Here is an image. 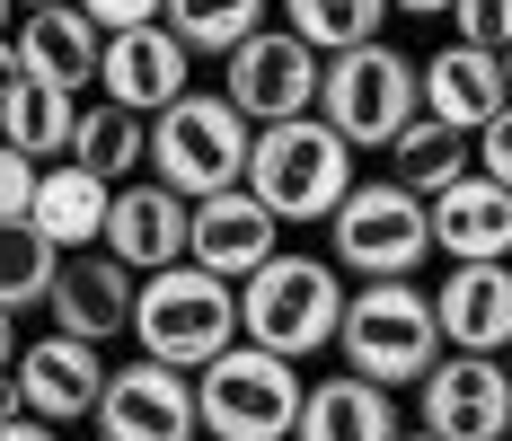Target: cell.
Instances as JSON below:
<instances>
[{
	"label": "cell",
	"mask_w": 512,
	"mask_h": 441,
	"mask_svg": "<svg viewBox=\"0 0 512 441\" xmlns=\"http://www.w3.org/2000/svg\"><path fill=\"white\" fill-rule=\"evenodd\" d=\"M380 159H389V177H398V186H407V195H442V186H460L468 177V133H451V124H433V115H415L407 133H398V142L380 150Z\"/></svg>",
	"instance_id": "25"
},
{
	"label": "cell",
	"mask_w": 512,
	"mask_h": 441,
	"mask_svg": "<svg viewBox=\"0 0 512 441\" xmlns=\"http://www.w3.org/2000/svg\"><path fill=\"white\" fill-rule=\"evenodd\" d=\"M504 371H512V344H504Z\"/></svg>",
	"instance_id": "41"
},
{
	"label": "cell",
	"mask_w": 512,
	"mask_h": 441,
	"mask_svg": "<svg viewBox=\"0 0 512 441\" xmlns=\"http://www.w3.org/2000/svg\"><path fill=\"white\" fill-rule=\"evenodd\" d=\"M389 9H407V18H442L451 0H389Z\"/></svg>",
	"instance_id": "36"
},
{
	"label": "cell",
	"mask_w": 512,
	"mask_h": 441,
	"mask_svg": "<svg viewBox=\"0 0 512 441\" xmlns=\"http://www.w3.org/2000/svg\"><path fill=\"white\" fill-rule=\"evenodd\" d=\"M53 274H62V256H53L27 221H0V309L18 318V309H45Z\"/></svg>",
	"instance_id": "28"
},
{
	"label": "cell",
	"mask_w": 512,
	"mask_h": 441,
	"mask_svg": "<svg viewBox=\"0 0 512 441\" xmlns=\"http://www.w3.org/2000/svg\"><path fill=\"white\" fill-rule=\"evenodd\" d=\"M133 344L151 362H168V371H204L212 353L239 344V283H221L204 265H159V274H142Z\"/></svg>",
	"instance_id": "3"
},
{
	"label": "cell",
	"mask_w": 512,
	"mask_h": 441,
	"mask_svg": "<svg viewBox=\"0 0 512 441\" xmlns=\"http://www.w3.org/2000/svg\"><path fill=\"white\" fill-rule=\"evenodd\" d=\"M71 124H80V98L53 89V80H27V71H18V89L0 98V142L27 150L36 168H45V159H71Z\"/></svg>",
	"instance_id": "23"
},
{
	"label": "cell",
	"mask_w": 512,
	"mask_h": 441,
	"mask_svg": "<svg viewBox=\"0 0 512 441\" xmlns=\"http://www.w3.org/2000/svg\"><path fill=\"white\" fill-rule=\"evenodd\" d=\"M477 177H495V186H512V106L477 133Z\"/></svg>",
	"instance_id": "31"
},
{
	"label": "cell",
	"mask_w": 512,
	"mask_h": 441,
	"mask_svg": "<svg viewBox=\"0 0 512 441\" xmlns=\"http://www.w3.org/2000/svg\"><path fill=\"white\" fill-rule=\"evenodd\" d=\"M18 397H27L36 424H89L98 397H106L98 344H89V336H62V327L36 336V344H18Z\"/></svg>",
	"instance_id": "13"
},
{
	"label": "cell",
	"mask_w": 512,
	"mask_h": 441,
	"mask_svg": "<svg viewBox=\"0 0 512 441\" xmlns=\"http://www.w3.org/2000/svg\"><path fill=\"white\" fill-rule=\"evenodd\" d=\"M36 177H45V168H36L27 150L0 142V221H27V203H36Z\"/></svg>",
	"instance_id": "30"
},
{
	"label": "cell",
	"mask_w": 512,
	"mask_h": 441,
	"mask_svg": "<svg viewBox=\"0 0 512 441\" xmlns=\"http://www.w3.org/2000/svg\"><path fill=\"white\" fill-rule=\"evenodd\" d=\"M71 159L89 168V177H106V186H133V168L151 159V115H133V106H80V124H71Z\"/></svg>",
	"instance_id": "24"
},
{
	"label": "cell",
	"mask_w": 512,
	"mask_h": 441,
	"mask_svg": "<svg viewBox=\"0 0 512 441\" xmlns=\"http://www.w3.org/2000/svg\"><path fill=\"white\" fill-rule=\"evenodd\" d=\"M9 18H18V0H0V36H9Z\"/></svg>",
	"instance_id": "37"
},
{
	"label": "cell",
	"mask_w": 512,
	"mask_h": 441,
	"mask_svg": "<svg viewBox=\"0 0 512 441\" xmlns=\"http://www.w3.org/2000/svg\"><path fill=\"white\" fill-rule=\"evenodd\" d=\"M159 18L177 27V45H186V53H221V62H230V53L265 27V0H168Z\"/></svg>",
	"instance_id": "27"
},
{
	"label": "cell",
	"mask_w": 512,
	"mask_h": 441,
	"mask_svg": "<svg viewBox=\"0 0 512 441\" xmlns=\"http://www.w3.org/2000/svg\"><path fill=\"white\" fill-rule=\"evenodd\" d=\"M265 256H283V221H274L248 186H230V195H204V203H195L186 265H204V274H221V283H248Z\"/></svg>",
	"instance_id": "17"
},
{
	"label": "cell",
	"mask_w": 512,
	"mask_h": 441,
	"mask_svg": "<svg viewBox=\"0 0 512 441\" xmlns=\"http://www.w3.org/2000/svg\"><path fill=\"white\" fill-rule=\"evenodd\" d=\"M0 371H18V318L0 309Z\"/></svg>",
	"instance_id": "35"
},
{
	"label": "cell",
	"mask_w": 512,
	"mask_h": 441,
	"mask_svg": "<svg viewBox=\"0 0 512 441\" xmlns=\"http://www.w3.org/2000/svg\"><path fill=\"white\" fill-rule=\"evenodd\" d=\"M336 353H345V371L380 380V389H415V380L442 362L433 292H415V283H354V292H345Z\"/></svg>",
	"instance_id": "6"
},
{
	"label": "cell",
	"mask_w": 512,
	"mask_h": 441,
	"mask_svg": "<svg viewBox=\"0 0 512 441\" xmlns=\"http://www.w3.org/2000/svg\"><path fill=\"white\" fill-rule=\"evenodd\" d=\"M292 441H398V397L362 371H336L301 397V433Z\"/></svg>",
	"instance_id": "22"
},
{
	"label": "cell",
	"mask_w": 512,
	"mask_h": 441,
	"mask_svg": "<svg viewBox=\"0 0 512 441\" xmlns=\"http://www.w3.org/2000/svg\"><path fill=\"white\" fill-rule=\"evenodd\" d=\"M98 53H106V27L80 9V0H53V9H27L18 18V71L27 80H53V89H89L98 80Z\"/></svg>",
	"instance_id": "19"
},
{
	"label": "cell",
	"mask_w": 512,
	"mask_h": 441,
	"mask_svg": "<svg viewBox=\"0 0 512 441\" xmlns=\"http://www.w3.org/2000/svg\"><path fill=\"white\" fill-rule=\"evenodd\" d=\"M80 9L98 18L106 36H124V27H151V18H159V9H168V0H80Z\"/></svg>",
	"instance_id": "32"
},
{
	"label": "cell",
	"mask_w": 512,
	"mask_h": 441,
	"mask_svg": "<svg viewBox=\"0 0 512 441\" xmlns=\"http://www.w3.org/2000/svg\"><path fill=\"white\" fill-rule=\"evenodd\" d=\"M415 415L442 441H512V371L504 353H442L415 380Z\"/></svg>",
	"instance_id": "9"
},
{
	"label": "cell",
	"mask_w": 512,
	"mask_h": 441,
	"mask_svg": "<svg viewBox=\"0 0 512 441\" xmlns=\"http://www.w3.org/2000/svg\"><path fill=\"white\" fill-rule=\"evenodd\" d=\"M318 80H327V53H309L292 27H256L248 45L230 53V80L221 98L239 106L248 124H292V115H318Z\"/></svg>",
	"instance_id": "10"
},
{
	"label": "cell",
	"mask_w": 512,
	"mask_h": 441,
	"mask_svg": "<svg viewBox=\"0 0 512 441\" xmlns=\"http://www.w3.org/2000/svg\"><path fill=\"white\" fill-rule=\"evenodd\" d=\"M451 36L477 53H504L512 45V0H451Z\"/></svg>",
	"instance_id": "29"
},
{
	"label": "cell",
	"mask_w": 512,
	"mask_h": 441,
	"mask_svg": "<svg viewBox=\"0 0 512 441\" xmlns=\"http://www.w3.org/2000/svg\"><path fill=\"white\" fill-rule=\"evenodd\" d=\"M442 344L451 353H504L512 344V256L504 265H451L442 292H433Z\"/></svg>",
	"instance_id": "20"
},
{
	"label": "cell",
	"mask_w": 512,
	"mask_h": 441,
	"mask_svg": "<svg viewBox=\"0 0 512 441\" xmlns=\"http://www.w3.org/2000/svg\"><path fill=\"white\" fill-rule=\"evenodd\" d=\"M186 239H195V203L159 177H133L106 203V256H124L133 274H159V265H186Z\"/></svg>",
	"instance_id": "16"
},
{
	"label": "cell",
	"mask_w": 512,
	"mask_h": 441,
	"mask_svg": "<svg viewBox=\"0 0 512 441\" xmlns=\"http://www.w3.org/2000/svg\"><path fill=\"white\" fill-rule=\"evenodd\" d=\"M0 441H62V424H36V415H18V424H0Z\"/></svg>",
	"instance_id": "33"
},
{
	"label": "cell",
	"mask_w": 512,
	"mask_h": 441,
	"mask_svg": "<svg viewBox=\"0 0 512 441\" xmlns=\"http://www.w3.org/2000/svg\"><path fill=\"white\" fill-rule=\"evenodd\" d=\"M248 150H256V124L239 106L221 89H186L177 106H159V124H151V177L177 186L186 203H204V195L248 186Z\"/></svg>",
	"instance_id": "4"
},
{
	"label": "cell",
	"mask_w": 512,
	"mask_h": 441,
	"mask_svg": "<svg viewBox=\"0 0 512 441\" xmlns=\"http://www.w3.org/2000/svg\"><path fill=\"white\" fill-rule=\"evenodd\" d=\"M318 115L345 133L354 150H389L424 115V89H415V62L398 45H354V53H327V80H318Z\"/></svg>",
	"instance_id": "8"
},
{
	"label": "cell",
	"mask_w": 512,
	"mask_h": 441,
	"mask_svg": "<svg viewBox=\"0 0 512 441\" xmlns=\"http://www.w3.org/2000/svg\"><path fill=\"white\" fill-rule=\"evenodd\" d=\"M106 203H115V186H106V177H89L80 159H53L45 177H36L27 230H36L53 256H80V247H106Z\"/></svg>",
	"instance_id": "21"
},
{
	"label": "cell",
	"mask_w": 512,
	"mask_h": 441,
	"mask_svg": "<svg viewBox=\"0 0 512 441\" xmlns=\"http://www.w3.org/2000/svg\"><path fill=\"white\" fill-rule=\"evenodd\" d=\"M327 256L354 283H415V265L433 256V212L398 177H354V195L327 212Z\"/></svg>",
	"instance_id": "5"
},
{
	"label": "cell",
	"mask_w": 512,
	"mask_h": 441,
	"mask_svg": "<svg viewBox=\"0 0 512 441\" xmlns=\"http://www.w3.org/2000/svg\"><path fill=\"white\" fill-rule=\"evenodd\" d=\"M133 300H142V274L124 256H106V247H80V256H62L45 309H53L62 336L106 344V336H133Z\"/></svg>",
	"instance_id": "12"
},
{
	"label": "cell",
	"mask_w": 512,
	"mask_h": 441,
	"mask_svg": "<svg viewBox=\"0 0 512 441\" xmlns=\"http://www.w3.org/2000/svg\"><path fill=\"white\" fill-rule=\"evenodd\" d=\"M98 441H195L204 433V406H195V371H168V362H124L106 371V397H98Z\"/></svg>",
	"instance_id": "11"
},
{
	"label": "cell",
	"mask_w": 512,
	"mask_h": 441,
	"mask_svg": "<svg viewBox=\"0 0 512 441\" xmlns=\"http://www.w3.org/2000/svg\"><path fill=\"white\" fill-rule=\"evenodd\" d=\"M424 212H433V247L451 265H504L512 256V186H495V177L468 168L460 186H442Z\"/></svg>",
	"instance_id": "18"
},
{
	"label": "cell",
	"mask_w": 512,
	"mask_h": 441,
	"mask_svg": "<svg viewBox=\"0 0 512 441\" xmlns=\"http://www.w3.org/2000/svg\"><path fill=\"white\" fill-rule=\"evenodd\" d=\"M186 71H195V53L177 45L168 18H151V27L106 36V53H98V98L133 106V115H159V106L186 98Z\"/></svg>",
	"instance_id": "14"
},
{
	"label": "cell",
	"mask_w": 512,
	"mask_h": 441,
	"mask_svg": "<svg viewBox=\"0 0 512 441\" xmlns=\"http://www.w3.org/2000/svg\"><path fill=\"white\" fill-rule=\"evenodd\" d=\"M301 362L265 353V344H230L195 371V406H204L212 441H292L301 433Z\"/></svg>",
	"instance_id": "7"
},
{
	"label": "cell",
	"mask_w": 512,
	"mask_h": 441,
	"mask_svg": "<svg viewBox=\"0 0 512 441\" xmlns=\"http://www.w3.org/2000/svg\"><path fill=\"white\" fill-rule=\"evenodd\" d=\"M398 441H442V433H424V424H415V433H398Z\"/></svg>",
	"instance_id": "38"
},
{
	"label": "cell",
	"mask_w": 512,
	"mask_h": 441,
	"mask_svg": "<svg viewBox=\"0 0 512 441\" xmlns=\"http://www.w3.org/2000/svg\"><path fill=\"white\" fill-rule=\"evenodd\" d=\"M18 89V36H0V98Z\"/></svg>",
	"instance_id": "34"
},
{
	"label": "cell",
	"mask_w": 512,
	"mask_h": 441,
	"mask_svg": "<svg viewBox=\"0 0 512 441\" xmlns=\"http://www.w3.org/2000/svg\"><path fill=\"white\" fill-rule=\"evenodd\" d=\"M345 327V274H336V256H265L248 283H239V336L265 344V353H283V362H309V353H327Z\"/></svg>",
	"instance_id": "1"
},
{
	"label": "cell",
	"mask_w": 512,
	"mask_h": 441,
	"mask_svg": "<svg viewBox=\"0 0 512 441\" xmlns=\"http://www.w3.org/2000/svg\"><path fill=\"white\" fill-rule=\"evenodd\" d=\"M248 195L274 221H327L354 195V142L327 115H292V124H256L248 150Z\"/></svg>",
	"instance_id": "2"
},
{
	"label": "cell",
	"mask_w": 512,
	"mask_h": 441,
	"mask_svg": "<svg viewBox=\"0 0 512 441\" xmlns=\"http://www.w3.org/2000/svg\"><path fill=\"white\" fill-rule=\"evenodd\" d=\"M27 9H53V0H27Z\"/></svg>",
	"instance_id": "40"
},
{
	"label": "cell",
	"mask_w": 512,
	"mask_h": 441,
	"mask_svg": "<svg viewBox=\"0 0 512 441\" xmlns=\"http://www.w3.org/2000/svg\"><path fill=\"white\" fill-rule=\"evenodd\" d=\"M504 80H512V45H504Z\"/></svg>",
	"instance_id": "39"
},
{
	"label": "cell",
	"mask_w": 512,
	"mask_h": 441,
	"mask_svg": "<svg viewBox=\"0 0 512 441\" xmlns=\"http://www.w3.org/2000/svg\"><path fill=\"white\" fill-rule=\"evenodd\" d=\"M380 18H389V0H283V27H292L309 53H354V45H371Z\"/></svg>",
	"instance_id": "26"
},
{
	"label": "cell",
	"mask_w": 512,
	"mask_h": 441,
	"mask_svg": "<svg viewBox=\"0 0 512 441\" xmlns=\"http://www.w3.org/2000/svg\"><path fill=\"white\" fill-rule=\"evenodd\" d=\"M415 89H424V115H433V124H451V133H468V142H477V133L512 106L504 53H477V45H460V36H451L442 53H424V62H415Z\"/></svg>",
	"instance_id": "15"
}]
</instances>
